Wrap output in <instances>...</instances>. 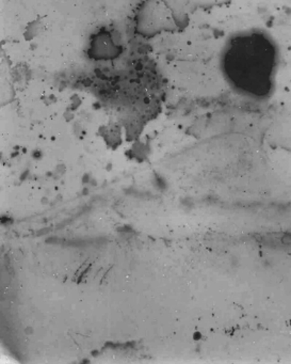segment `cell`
Returning a JSON list of instances; mask_svg holds the SVG:
<instances>
[{
  "label": "cell",
  "mask_w": 291,
  "mask_h": 364,
  "mask_svg": "<svg viewBox=\"0 0 291 364\" xmlns=\"http://www.w3.org/2000/svg\"><path fill=\"white\" fill-rule=\"evenodd\" d=\"M175 24L173 12L167 9L163 0H148L138 16V28L144 35H155L171 29Z\"/></svg>",
  "instance_id": "cell-1"
}]
</instances>
